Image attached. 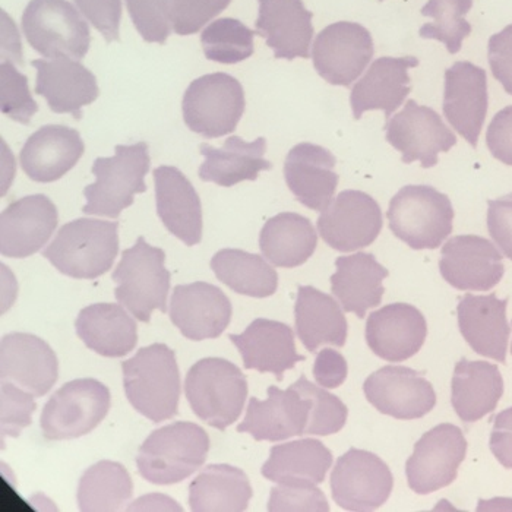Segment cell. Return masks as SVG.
<instances>
[{"mask_svg":"<svg viewBox=\"0 0 512 512\" xmlns=\"http://www.w3.org/2000/svg\"><path fill=\"white\" fill-rule=\"evenodd\" d=\"M123 387L131 406L151 422L160 423L178 414L180 372L176 355L166 344L142 347L122 363Z\"/></svg>","mask_w":512,"mask_h":512,"instance_id":"obj_1","label":"cell"},{"mask_svg":"<svg viewBox=\"0 0 512 512\" xmlns=\"http://www.w3.org/2000/svg\"><path fill=\"white\" fill-rule=\"evenodd\" d=\"M119 223L78 218L65 224L43 256L65 276L96 280L112 270L119 254Z\"/></svg>","mask_w":512,"mask_h":512,"instance_id":"obj_2","label":"cell"},{"mask_svg":"<svg viewBox=\"0 0 512 512\" xmlns=\"http://www.w3.org/2000/svg\"><path fill=\"white\" fill-rule=\"evenodd\" d=\"M210 436L191 422L163 426L145 439L137 457L138 472L153 485H175L204 466Z\"/></svg>","mask_w":512,"mask_h":512,"instance_id":"obj_3","label":"cell"},{"mask_svg":"<svg viewBox=\"0 0 512 512\" xmlns=\"http://www.w3.org/2000/svg\"><path fill=\"white\" fill-rule=\"evenodd\" d=\"M148 145H118L113 157L94 161L96 182L84 189L87 204L82 213L88 216L118 218L125 208L134 204L137 194L147 191L145 176L150 172Z\"/></svg>","mask_w":512,"mask_h":512,"instance_id":"obj_4","label":"cell"},{"mask_svg":"<svg viewBox=\"0 0 512 512\" xmlns=\"http://www.w3.org/2000/svg\"><path fill=\"white\" fill-rule=\"evenodd\" d=\"M185 394L191 409L202 422L218 431H226L243 412L248 398V381L235 363L220 357H207L189 369Z\"/></svg>","mask_w":512,"mask_h":512,"instance_id":"obj_5","label":"cell"},{"mask_svg":"<svg viewBox=\"0 0 512 512\" xmlns=\"http://www.w3.org/2000/svg\"><path fill=\"white\" fill-rule=\"evenodd\" d=\"M391 232L414 249H436L453 233L450 198L428 185H409L394 195L387 213Z\"/></svg>","mask_w":512,"mask_h":512,"instance_id":"obj_6","label":"cell"},{"mask_svg":"<svg viewBox=\"0 0 512 512\" xmlns=\"http://www.w3.org/2000/svg\"><path fill=\"white\" fill-rule=\"evenodd\" d=\"M164 261L163 249L148 245L141 236L132 248L123 251L122 259L113 271V281L118 284L116 299L138 321L150 322L156 309L163 314L167 312L172 276L164 267Z\"/></svg>","mask_w":512,"mask_h":512,"instance_id":"obj_7","label":"cell"},{"mask_svg":"<svg viewBox=\"0 0 512 512\" xmlns=\"http://www.w3.org/2000/svg\"><path fill=\"white\" fill-rule=\"evenodd\" d=\"M21 27L28 44L46 59L81 60L90 50V27L68 0H31Z\"/></svg>","mask_w":512,"mask_h":512,"instance_id":"obj_8","label":"cell"},{"mask_svg":"<svg viewBox=\"0 0 512 512\" xmlns=\"http://www.w3.org/2000/svg\"><path fill=\"white\" fill-rule=\"evenodd\" d=\"M242 84L224 72L195 79L183 96V120L195 134L220 138L233 134L245 113Z\"/></svg>","mask_w":512,"mask_h":512,"instance_id":"obj_9","label":"cell"},{"mask_svg":"<svg viewBox=\"0 0 512 512\" xmlns=\"http://www.w3.org/2000/svg\"><path fill=\"white\" fill-rule=\"evenodd\" d=\"M110 391L93 378L74 379L52 395L40 423L49 441L81 438L93 432L110 410Z\"/></svg>","mask_w":512,"mask_h":512,"instance_id":"obj_10","label":"cell"},{"mask_svg":"<svg viewBox=\"0 0 512 512\" xmlns=\"http://www.w3.org/2000/svg\"><path fill=\"white\" fill-rule=\"evenodd\" d=\"M393 488L394 477L387 463L357 448L341 455L331 473V495L346 511L378 510L390 499Z\"/></svg>","mask_w":512,"mask_h":512,"instance_id":"obj_11","label":"cell"},{"mask_svg":"<svg viewBox=\"0 0 512 512\" xmlns=\"http://www.w3.org/2000/svg\"><path fill=\"white\" fill-rule=\"evenodd\" d=\"M467 454L463 431L451 423H441L426 432L414 445L407 460L410 489L417 495H429L447 488L457 479L458 469Z\"/></svg>","mask_w":512,"mask_h":512,"instance_id":"obj_12","label":"cell"},{"mask_svg":"<svg viewBox=\"0 0 512 512\" xmlns=\"http://www.w3.org/2000/svg\"><path fill=\"white\" fill-rule=\"evenodd\" d=\"M371 33L357 22L328 25L316 37L312 59L316 72L328 84L349 87L374 58Z\"/></svg>","mask_w":512,"mask_h":512,"instance_id":"obj_13","label":"cell"},{"mask_svg":"<svg viewBox=\"0 0 512 512\" xmlns=\"http://www.w3.org/2000/svg\"><path fill=\"white\" fill-rule=\"evenodd\" d=\"M385 138L403 153V163L420 161L423 169L438 164V154L448 153L457 144L454 132L428 106L409 100L400 113L385 125Z\"/></svg>","mask_w":512,"mask_h":512,"instance_id":"obj_14","label":"cell"},{"mask_svg":"<svg viewBox=\"0 0 512 512\" xmlns=\"http://www.w3.org/2000/svg\"><path fill=\"white\" fill-rule=\"evenodd\" d=\"M384 221L378 202L362 191H343L322 211L318 232L340 252L368 248L378 239Z\"/></svg>","mask_w":512,"mask_h":512,"instance_id":"obj_15","label":"cell"},{"mask_svg":"<svg viewBox=\"0 0 512 512\" xmlns=\"http://www.w3.org/2000/svg\"><path fill=\"white\" fill-rule=\"evenodd\" d=\"M366 398L379 413L398 420L422 419L436 406L434 387L406 366H385L363 384Z\"/></svg>","mask_w":512,"mask_h":512,"instance_id":"obj_16","label":"cell"},{"mask_svg":"<svg viewBox=\"0 0 512 512\" xmlns=\"http://www.w3.org/2000/svg\"><path fill=\"white\" fill-rule=\"evenodd\" d=\"M441 276L454 289L488 292L505 273L502 255L491 240L474 235L455 236L445 243L439 261Z\"/></svg>","mask_w":512,"mask_h":512,"instance_id":"obj_17","label":"cell"},{"mask_svg":"<svg viewBox=\"0 0 512 512\" xmlns=\"http://www.w3.org/2000/svg\"><path fill=\"white\" fill-rule=\"evenodd\" d=\"M232 302L220 287L197 281L180 284L170 300V321L183 337L202 341L220 337L232 321Z\"/></svg>","mask_w":512,"mask_h":512,"instance_id":"obj_18","label":"cell"},{"mask_svg":"<svg viewBox=\"0 0 512 512\" xmlns=\"http://www.w3.org/2000/svg\"><path fill=\"white\" fill-rule=\"evenodd\" d=\"M267 393L265 401L251 398L245 420L237 426V432L249 434L255 441L270 442L306 435L312 401L295 387L289 390L270 387Z\"/></svg>","mask_w":512,"mask_h":512,"instance_id":"obj_19","label":"cell"},{"mask_svg":"<svg viewBox=\"0 0 512 512\" xmlns=\"http://www.w3.org/2000/svg\"><path fill=\"white\" fill-rule=\"evenodd\" d=\"M58 208L46 195L12 202L0 217V252L8 258L37 254L58 227Z\"/></svg>","mask_w":512,"mask_h":512,"instance_id":"obj_20","label":"cell"},{"mask_svg":"<svg viewBox=\"0 0 512 512\" xmlns=\"http://www.w3.org/2000/svg\"><path fill=\"white\" fill-rule=\"evenodd\" d=\"M488 77L485 69L470 62H457L445 71V118L473 148L488 113Z\"/></svg>","mask_w":512,"mask_h":512,"instance_id":"obj_21","label":"cell"},{"mask_svg":"<svg viewBox=\"0 0 512 512\" xmlns=\"http://www.w3.org/2000/svg\"><path fill=\"white\" fill-rule=\"evenodd\" d=\"M0 375L36 397H44L58 381V357L52 347L27 333L6 334L0 343Z\"/></svg>","mask_w":512,"mask_h":512,"instance_id":"obj_22","label":"cell"},{"mask_svg":"<svg viewBox=\"0 0 512 512\" xmlns=\"http://www.w3.org/2000/svg\"><path fill=\"white\" fill-rule=\"evenodd\" d=\"M428 335V324L419 309L391 303L372 312L366 322L369 349L381 359L400 363L419 353Z\"/></svg>","mask_w":512,"mask_h":512,"instance_id":"obj_23","label":"cell"},{"mask_svg":"<svg viewBox=\"0 0 512 512\" xmlns=\"http://www.w3.org/2000/svg\"><path fill=\"white\" fill-rule=\"evenodd\" d=\"M36 94L44 97L50 110L82 118V107L99 99L96 75L71 58L36 59Z\"/></svg>","mask_w":512,"mask_h":512,"instance_id":"obj_24","label":"cell"},{"mask_svg":"<svg viewBox=\"0 0 512 512\" xmlns=\"http://www.w3.org/2000/svg\"><path fill=\"white\" fill-rule=\"evenodd\" d=\"M229 340L239 350L246 369L276 375L278 381H283L284 372L306 359L297 353L292 328L273 319H255L245 333L230 334Z\"/></svg>","mask_w":512,"mask_h":512,"instance_id":"obj_25","label":"cell"},{"mask_svg":"<svg viewBox=\"0 0 512 512\" xmlns=\"http://www.w3.org/2000/svg\"><path fill=\"white\" fill-rule=\"evenodd\" d=\"M256 34L264 37L277 59L311 58L314 14L302 0H258Z\"/></svg>","mask_w":512,"mask_h":512,"instance_id":"obj_26","label":"cell"},{"mask_svg":"<svg viewBox=\"0 0 512 512\" xmlns=\"http://www.w3.org/2000/svg\"><path fill=\"white\" fill-rule=\"evenodd\" d=\"M85 145L77 129L46 125L34 132L20 153L25 175L37 183H52L77 166Z\"/></svg>","mask_w":512,"mask_h":512,"instance_id":"obj_27","label":"cell"},{"mask_svg":"<svg viewBox=\"0 0 512 512\" xmlns=\"http://www.w3.org/2000/svg\"><path fill=\"white\" fill-rule=\"evenodd\" d=\"M335 164L330 151L311 142H302L289 151L284 178L300 204L314 211H324L331 204L338 185Z\"/></svg>","mask_w":512,"mask_h":512,"instance_id":"obj_28","label":"cell"},{"mask_svg":"<svg viewBox=\"0 0 512 512\" xmlns=\"http://www.w3.org/2000/svg\"><path fill=\"white\" fill-rule=\"evenodd\" d=\"M416 66L419 59L413 56L376 59L352 88L350 104L355 119L359 120L369 110H382L385 119L390 118L412 93L409 69Z\"/></svg>","mask_w":512,"mask_h":512,"instance_id":"obj_29","label":"cell"},{"mask_svg":"<svg viewBox=\"0 0 512 512\" xmlns=\"http://www.w3.org/2000/svg\"><path fill=\"white\" fill-rule=\"evenodd\" d=\"M508 299L496 295L461 297L458 303V327L464 340L477 355L496 362L507 360L511 328L507 321Z\"/></svg>","mask_w":512,"mask_h":512,"instance_id":"obj_30","label":"cell"},{"mask_svg":"<svg viewBox=\"0 0 512 512\" xmlns=\"http://www.w3.org/2000/svg\"><path fill=\"white\" fill-rule=\"evenodd\" d=\"M157 213L166 229L185 245L202 240V205L194 185L178 167L160 166L154 170Z\"/></svg>","mask_w":512,"mask_h":512,"instance_id":"obj_31","label":"cell"},{"mask_svg":"<svg viewBox=\"0 0 512 512\" xmlns=\"http://www.w3.org/2000/svg\"><path fill=\"white\" fill-rule=\"evenodd\" d=\"M337 271L331 277V290L344 312H352L357 318H365L366 311L381 305L385 289L382 281L388 277L372 254L340 256L335 261Z\"/></svg>","mask_w":512,"mask_h":512,"instance_id":"obj_32","label":"cell"},{"mask_svg":"<svg viewBox=\"0 0 512 512\" xmlns=\"http://www.w3.org/2000/svg\"><path fill=\"white\" fill-rule=\"evenodd\" d=\"M85 346L104 357H123L137 347V322L122 305L96 303L79 312L75 321Z\"/></svg>","mask_w":512,"mask_h":512,"instance_id":"obj_33","label":"cell"},{"mask_svg":"<svg viewBox=\"0 0 512 512\" xmlns=\"http://www.w3.org/2000/svg\"><path fill=\"white\" fill-rule=\"evenodd\" d=\"M265 153V138L246 142L239 137H230L224 142L223 148L201 144V154L205 160L199 167V178L224 188L235 186L243 180H256L259 173L273 169V164L265 160Z\"/></svg>","mask_w":512,"mask_h":512,"instance_id":"obj_34","label":"cell"},{"mask_svg":"<svg viewBox=\"0 0 512 512\" xmlns=\"http://www.w3.org/2000/svg\"><path fill=\"white\" fill-rule=\"evenodd\" d=\"M451 403L463 422L474 423L491 414L504 394V379L498 366L461 359L451 382Z\"/></svg>","mask_w":512,"mask_h":512,"instance_id":"obj_35","label":"cell"},{"mask_svg":"<svg viewBox=\"0 0 512 512\" xmlns=\"http://www.w3.org/2000/svg\"><path fill=\"white\" fill-rule=\"evenodd\" d=\"M296 333L308 352L324 344L343 347L347 340V319L340 305L327 293L312 286H299L295 305Z\"/></svg>","mask_w":512,"mask_h":512,"instance_id":"obj_36","label":"cell"},{"mask_svg":"<svg viewBox=\"0 0 512 512\" xmlns=\"http://www.w3.org/2000/svg\"><path fill=\"white\" fill-rule=\"evenodd\" d=\"M333 453L318 439H299L271 448L262 476L278 485H321Z\"/></svg>","mask_w":512,"mask_h":512,"instance_id":"obj_37","label":"cell"},{"mask_svg":"<svg viewBox=\"0 0 512 512\" xmlns=\"http://www.w3.org/2000/svg\"><path fill=\"white\" fill-rule=\"evenodd\" d=\"M251 482L243 470L229 464H210L189 486L194 512H242L252 499Z\"/></svg>","mask_w":512,"mask_h":512,"instance_id":"obj_38","label":"cell"},{"mask_svg":"<svg viewBox=\"0 0 512 512\" xmlns=\"http://www.w3.org/2000/svg\"><path fill=\"white\" fill-rule=\"evenodd\" d=\"M318 246V235L309 218L296 213H281L262 227L259 248L271 264L296 268L305 264Z\"/></svg>","mask_w":512,"mask_h":512,"instance_id":"obj_39","label":"cell"},{"mask_svg":"<svg viewBox=\"0 0 512 512\" xmlns=\"http://www.w3.org/2000/svg\"><path fill=\"white\" fill-rule=\"evenodd\" d=\"M211 270L239 295L264 299L277 292V271L262 256L240 249H221L211 259Z\"/></svg>","mask_w":512,"mask_h":512,"instance_id":"obj_40","label":"cell"},{"mask_svg":"<svg viewBox=\"0 0 512 512\" xmlns=\"http://www.w3.org/2000/svg\"><path fill=\"white\" fill-rule=\"evenodd\" d=\"M134 483L120 463L100 461L82 474L78 508L84 512L120 511L131 501Z\"/></svg>","mask_w":512,"mask_h":512,"instance_id":"obj_41","label":"cell"},{"mask_svg":"<svg viewBox=\"0 0 512 512\" xmlns=\"http://www.w3.org/2000/svg\"><path fill=\"white\" fill-rule=\"evenodd\" d=\"M472 8L473 0H429L422 15L434 21L420 28V37L441 41L455 55L460 52L464 39L472 34V25L466 20Z\"/></svg>","mask_w":512,"mask_h":512,"instance_id":"obj_42","label":"cell"},{"mask_svg":"<svg viewBox=\"0 0 512 512\" xmlns=\"http://www.w3.org/2000/svg\"><path fill=\"white\" fill-rule=\"evenodd\" d=\"M256 31L235 18H220L202 31L205 58L224 65H235L251 58L255 52Z\"/></svg>","mask_w":512,"mask_h":512,"instance_id":"obj_43","label":"cell"},{"mask_svg":"<svg viewBox=\"0 0 512 512\" xmlns=\"http://www.w3.org/2000/svg\"><path fill=\"white\" fill-rule=\"evenodd\" d=\"M292 387L312 401L311 419L306 435H334L344 428L349 410L340 398L324 388L316 387L305 375L300 376Z\"/></svg>","mask_w":512,"mask_h":512,"instance_id":"obj_44","label":"cell"},{"mask_svg":"<svg viewBox=\"0 0 512 512\" xmlns=\"http://www.w3.org/2000/svg\"><path fill=\"white\" fill-rule=\"evenodd\" d=\"M0 109L3 115L22 125H28L39 112L28 88V78L8 62L0 66Z\"/></svg>","mask_w":512,"mask_h":512,"instance_id":"obj_45","label":"cell"},{"mask_svg":"<svg viewBox=\"0 0 512 512\" xmlns=\"http://www.w3.org/2000/svg\"><path fill=\"white\" fill-rule=\"evenodd\" d=\"M232 0H169V18L179 36L198 33L220 15Z\"/></svg>","mask_w":512,"mask_h":512,"instance_id":"obj_46","label":"cell"},{"mask_svg":"<svg viewBox=\"0 0 512 512\" xmlns=\"http://www.w3.org/2000/svg\"><path fill=\"white\" fill-rule=\"evenodd\" d=\"M131 20L142 39L164 44L172 33L169 0H126Z\"/></svg>","mask_w":512,"mask_h":512,"instance_id":"obj_47","label":"cell"},{"mask_svg":"<svg viewBox=\"0 0 512 512\" xmlns=\"http://www.w3.org/2000/svg\"><path fill=\"white\" fill-rule=\"evenodd\" d=\"M2 434L17 438L22 429L31 425V416L36 412L33 394L25 393L18 385L2 381Z\"/></svg>","mask_w":512,"mask_h":512,"instance_id":"obj_48","label":"cell"},{"mask_svg":"<svg viewBox=\"0 0 512 512\" xmlns=\"http://www.w3.org/2000/svg\"><path fill=\"white\" fill-rule=\"evenodd\" d=\"M268 511H330L327 498L316 485H278L271 489Z\"/></svg>","mask_w":512,"mask_h":512,"instance_id":"obj_49","label":"cell"},{"mask_svg":"<svg viewBox=\"0 0 512 512\" xmlns=\"http://www.w3.org/2000/svg\"><path fill=\"white\" fill-rule=\"evenodd\" d=\"M82 15L103 34L107 43L119 41L122 0H74Z\"/></svg>","mask_w":512,"mask_h":512,"instance_id":"obj_50","label":"cell"},{"mask_svg":"<svg viewBox=\"0 0 512 512\" xmlns=\"http://www.w3.org/2000/svg\"><path fill=\"white\" fill-rule=\"evenodd\" d=\"M488 230L502 254L512 261V194L488 201Z\"/></svg>","mask_w":512,"mask_h":512,"instance_id":"obj_51","label":"cell"},{"mask_svg":"<svg viewBox=\"0 0 512 512\" xmlns=\"http://www.w3.org/2000/svg\"><path fill=\"white\" fill-rule=\"evenodd\" d=\"M488 58L493 77L512 96V24L489 39Z\"/></svg>","mask_w":512,"mask_h":512,"instance_id":"obj_52","label":"cell"},{"mask_svg":"<svg viewBox=\"0 0 512 512\" xmlns=\"http://www.w3.org/2000/svg\"><path fill=\"white\" fill-rule=\"evenodd\" d=\"M486 144L496 160L512 166V106L496 113L486 132Z\"/></svg>","mask_w":512,"mask_h":512,"instance_id":"obj_53","label":"cell"},{"mask_svg":"<svg viewBox=\"0 0 512 512\" xmlns=\"http://www.w3.org/2000/svg\"><path fill=\"white\" fill-rule=\"evenodd\" d=\"M349 374V366L341 353L324 349L316 356L314 365L315 381L321 387L333 390L344 384Z\"/></svg>","mask_w":512,"mask_h":512,"instance_id":"obj_54","label":"cell"},{"mask_svg":"<svg viewBox=\"0 0 512 512\" xmlns=\"http://www.w3.org/2000/svg\"><path fill=\"white\" fill-rule=\"evenodd\" d=\"M489 445L496 460L512 470V407L496 414Z\"/></svg>","mask_w":512,"mask_h":512,"instance_id":"obj_55","label":"cell"},{"mask_svg":"<svg viewBox=\"0 0 512 512\" xmlns=\"http://www.w3.org/2000/svg\"><path fill=\"white\" fill-rule=\"evenodd\" d=\"M511 353H512V346H511Z\"/></svg>","mask_w":512,"mask_h":512,"instance_id":"obj_56","label":"cell"},{"mask_svg":"<svg viewBox=\"0 0 512 512\" xmlns=\"http://www.w3.org/2000/svg\"><path fill=\"white\" fill-rule=\"evenodd\" d=\"M381 2H382V0H381Z\"/></svg>","mask_w":512,"mask_h":512,"instance_id":"obj_57","label":"cell"}]
</instances>
